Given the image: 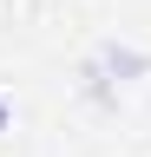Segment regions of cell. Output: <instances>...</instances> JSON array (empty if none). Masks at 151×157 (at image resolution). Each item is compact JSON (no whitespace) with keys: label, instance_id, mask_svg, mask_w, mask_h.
<instances>
[{"label":"cell","instance_id":"obj_1","mask_svg":"<svg viewBox=\"0 0 151 157\" xmlns=\"http://www.w3.org/2000/svg\"><path fill=\"white\" fill-rule=\"evenodd\" d=\"M0 131H7V98H0Z\"/></svg>","mask_w":151,"mask_h":157}]
</instances>
